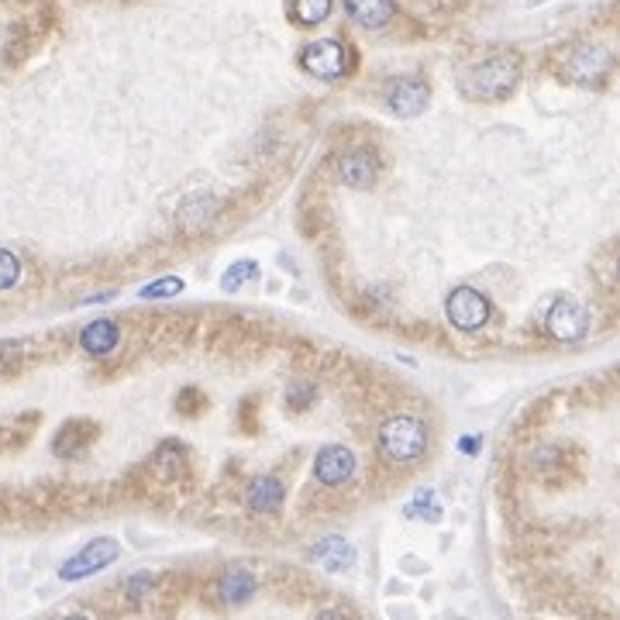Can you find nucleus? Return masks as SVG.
I'll return each instance as SVG.
<instances>
[{
  "instance_id": "f257e3e1",
  "label": "nucleus",
  "mask_w": 620,
  "mask_h": 620,
  "mask_svg": "<svg viewBox=\"0 0 620 620\" xmlns=\"http://www.w3.org/2000/svg\"><path fill=\"white\" fill-rule=\"evenodd\" d=\"M521 83V56L517 52H490L469 62L459 76V87L469 100H507Z\"/></svg>"
},
{
  "instance_id": "f03ea898",
  "label": "nucleus",
  "mask_w": 620,
  "mask_h": 620,
  "mask_svg": "<svg viewBox=\"0 0 620 620\" xmlns=\"http://www.w3.org/2000/svg\"><path fill=\"white\" fill-rule=\"evenodd\" d=\"M428 448V428L414 414H393L379 424V452L390 462H414Z\"/></svg>"
},
{
  "instance_id": "7ed1b4c3",
  "label": "nucleus",
  "mask_w": 620,
  "mask_h": 620,
  "mask_svg": "<svg viewBox=\"0 0 620 620\" xmlns=\"http://www.w3.org/2000/svg\"><path fill=\"white\" fill-rule=\"evenodd\" d=\"M614 69V52L603 42H576L562 56V80L576 87H603Z\"/></svg>"
},
{
  "instance_id": "20e7f679",
  "label": "nucleus",
  "mask_w": 620,
  "mask_h": 620,
  "mask_svg": "<svg viewBox=\"0 0 620 620\" xmlns=\"http://www.w3.org/2000/svg\"><path fill=\"white\" fill-rule=\"evenodd\" d=\"M300 69L310 76H317V80H341V76H348V69H352V49H348L345 42H338V38H317V42H307L304 49H300Z\"/></svg>"
},
{
  "instance_id": "39448f33",
  "label": "nucleus",
  "mask_w": 620,
  "mask_h": 620,
  "mask_svg": "<svg viewBox=\"0 0 620 620\" xmlns=\"http://www.w3.org/2000/svg\"><path fill=\"white\" fill-rule=\"evenodd\" d=\"M118 555H121L118 541H114V538H97V541L83 545L73 558H66V562L59 565V579H62V583H80V579L97 576L100 569H107V565H111Z\"/></svg>"
},
{
  "instance_id": "423d86ee",
  "label": "nucleus",
  "mask_w": 620,
  "mask_h": 620,
  "mask_svg": "<svg viewBox=\"0 0 620 620\" xmlns=\"http://www.w3.org/2000/svg\"><path fill=\"white\" fill-rule=\"evenodd\" d=\"M490 297L479 293L476 286H455L445 300V314L452 321V328L459 331H479L486 321H490Z\"/></svg>"
},
{
  "instance_id": "0eeeda50",
  "label": "nucleus",
  "mask_w": 620,
  "mask_h": 620,
  "mask_svg": "<svg viewBox=\"0 0 620 620\" xmlns=\"http://www.w3.org/2000/svg\"><path fill=\"white\" fill-rule=\"evenodd\" d=\"M545 331L555 341L576 345V341H583L589 331V310L572 297H558L545 314Z\"/></svg>"
},
{
  "instance_id": "6e6552de",
  "label": "nucleus",
  "mask_w": 620,
  "mask_h": 620,
  "mask_svg": "<svg viewBox=\"0 0 620 620\" xmlns=\"http://www.w3.org/2000/svg\"><path fill=\"white\" fill-rule=\"evenodd\" d=\"M431 87L424 76H397V80L386 87V111L397 114V118H417V114L428 111Z\"/></svg>"
},
{
  "instance_id": "1a4fd4ad",
  "label": "nucleus",
  "mask_w": 620,
  "mask_h": 620,
  "mask_svg": "<svg viewBox=\"0 0 620 620\" xmlns=\"http://www.w3.org/2000/svg\"><path fill=\"white\" fill-rule=\"evenodd\" d=\"M338 176L345 186H355V190H369L379 176V155L369 145H355V149L338 155Z\"/></svg>"
},
{
  "instance_id": "9d476101",
  "label": "nucleus",
  "mask_w": 620,
  "mask_h": 620,
  "mask_svg": "<svg viewBox=\"0 0 620 620\" xmlns=\"http://www.w3.org/2000/svg\"><path fill=\"white\" fill-rule=\"evenodd\" d=\"M97 438H100L97 421H90V417H73V421H66L56 431V438H52V452H56L59 459H80Z\"/></svg>"
},
{
  "instance_id": "9b49d317",
  "label": "nucleus",
  "mask_w": 620,
  "mask_h": 620,
  "mask_svg": "<svg viewBox=\"0 0 620 620\" xmlns=\"http://www.w3.org/2000/svg\"><path fill=\"white\" fill-rule=\"evenodd\" d=\"M355 472V452L345 445H324L314 459V479L321 486H341Z\"/></svg>"
},
{
  "instance_id": "f8f14e48",
  "label": "nucleus",
  "mask_w": 620,
  "mask_h": 620,
  "mask_svg": "<svg viewBox=\"0 0 620 620\" xmlns=\"http://www.w3.org/2000/svg\"><path fill=\"white\" fill-rule=\"evenodd\" d=\"M252 596H255V576L245 565H231V569L221 572V579H217V600L228 603V607H242Z\"/></svg>"
},
{
  "instance_id": "ddd939ff",
  "label": "nucleus",
  "mask_w": 620,
  "mask_h": 620,
  "mask_svg": "<svg viewBox=\"0 0 620 620\" xmlns=\"http://www.w3.org/2000/svg\"><path fill=\"white\" fill-rule=\"evenodd\" d=\"M283 500H286V490L276 476H255L252 483L245 486V503L255 514H276V510L283 507Z\"/></svg>"
},
{
  "instance_id": "4468645a",
  "label": "nucleus",
  "mask_w": 620,
  "mask_h": 620,
  "mask_svg": "<svg viewBox=\"0 0 620 620\" xmlns=\"http://www.w3.org/2000/svg\"><path fill=\"white\" fill-rule=\"evenodd\" d=\"M314 562L324 572H345L355 565V548L345 538H338V534H328V538H321L314 545Z\"/></svg>"
},
{
  "instance_id": "2eb2a0df",
  "label": "nucleus",
  "mask_w": 620,
  "mask_h": 620,
  "mask_svg": "<svg viewBox=\"0 0 620 620\" xmlns=\"http://www.w3.org/2000/svg\"><path fill=\"white\" fill-rule=\"evenodd\" d=\"M345 14L359 28H383L397 14V0H345Z\"/></svg>"
},
{
  "instance_id": "dca6fc26",
  "label": "nucleus",
  "mask_w": 620,
  "mask_h": 620,
  "mask_svg": "<svg viewBox=\"0 0 620 620\" xmlns=\"http://www.w3.org/2000/svg\"><path fill=\"white\" fill-rule=\"evenodd\" d=\"M118 341H121V328L114 321H107V317H97V321H90L87 328L80 331V345H83V352L87 355H107V352H114L118 348Z\"/></svg>"
},
{
  "instance_id": "f3484780",
  "label": "nucleus",
  "mask_w": 620,
  "mask_h": 620,
  "mask_svg": "<svg viewBox=\"0 0 620 620\" xmlns=\"http://www.w3.org/2000/svg\"><path fill=\"white\" fill-rule=\"evenodd\" d=\"M152 469L162 479H180L186 472V445L183 441H166L159 452L152 455Z\"/></svg>"
},
{
  "instance_id": "a211bd4d",
  "label": "nucleus",
  "mask_w": 620,
  "mask_h": 620,
  "mask_svg": "<svg viewBox=\"0 0 620 620\" xmlns=\"http://www.w3.org/2000/svg\"><path fill=\"white\" fill-rule=\"evenodd\" d=\"M331 7H335V0H290V18L300 28H314L321 21H328Z\"/></svg>"
},
{
  "instance_id": "6ab92c4d",
  "label": "nucleus",
  "mask_w": 620,
  "mask_h": 620,
  "mask_svg": "<svg viewBox=\"0 0 620 620\" xmlns=\"http://www.w3.org/2000/svg\"><path fill=\"white\" fill-rule=\"evenodd\" d=\"M38 414H25V417H14V421L0 424V448H21L35 431Z\"/></svg>"
},
{
  "instance_id": "aec40b11",
  "label": "nucleus",
  "mask_w": 620,
  "mask_h": 620,
  "mask_svg": "<svg viewBox=\"0 0 620 620\" xmlns=\"http://www.w3.org/2000/svg\"><path fill=\"white\" fill-rule=\"evenodd\" d=\"M211 211H214L211 197H186L180 207V221L186 224V231H197L211 221Z\"/></svg>"
},
{
  "instance_id": "412c9836",
  "label": "nucleus",
  "mask_w": 620,
  "mask_h": 620,
  "mask_svg": "<svg viewBox=\"0 0 620 620\" xmlns=\"http://www.w3.org/2000/svg\"><path fill=\"white\" fill-rule=\"evenodd\" d=\"M314 403H317V386L310 379H293L286 386V407H290V414H304Z\"/></svg>"
},
{
  "instance_id": "4be33fe9",
  "label": "nucleus",
  "mask_w": 620,
  "mask_h": 620,
  "mask_svg": "<svg viewBox=\"0 0 620 620\" xmlns=\"http://www.w3.org/2000/svg\"><path fill=\"white\" fill-rule=\"evenodd\" d=\"M21 283V255L11 248H0V293L14 290Z\"/></svg>"
},
{
  "instance_id": "5701e85b",
  "label": "nucleus",
  "mask_w": 620,
  "mask_h": 620,
  "mask_svg": "<svg viewBox=\"0 0 620 620\" xmlns=\"http://www.w3.org/2000/svg\"><path fill=\"white\" fill-rule=\"evenodd\" d=\"M255 276H259V266H255L252 259H245V262H235V266H228V269H224L221 286H224V290H238V286L252 283Z\"/></svg>"
},
{
  "instance_id": "b1692460",
  "label": "nucleus",
  "mask_w": 620,
  "mask_h": 620,
  "mask_svg": "<svg viewBox=\"0 0 620 620\" xmlns=\"http://www.w3.org/2000/svg\"><path fill=\"white\" fill-rule=\"evenodd\" d=\"M207 407H211V400H207V393H200L197 386H186V390H180V397H176V410H180L183 417H200Z\"/></svg>"
},
{
  "instance_id": "393cba45",
  "label": "nucleus",
  "mask_w": 620,
  "mask_h": 620,
  "mask_svg": "<svg viewBox=\"0 0 620 620\" xmlns=\"http://www.w3.org/2000/svg\"><path fill=\"white\" fill-rule=\"evenodd\" d=\"M183 293V279L180 276H162L155 283L142 286V300H162V297H176Z\"/></svg>"
},
{
  "instance_id": "a878e982",
  "label": "nucleus",
  "mask_w": 620,
  "mask_h": 620,
  "mask_svg": "<svg viewBox=\"0 0 620 620\" xmlns=\"http://www.w3.org/2000/svg\"><path fill=\"white\" fill-rule=\"evenodd\" d=\"M431 503H434V493H431V490H417L414 503H410V507H407V517L424 514V517H431V521H438L441 510H438V507H431Z\"/></svg>"
},
{
  "instance_id": "bb28decb",
  "label": "nucleus",
  "mask_w": 620,
  "mask_h": 620,
  "mask_svg": "<svg viewBox=\"0 0 620 620\" xmlns=\"http://www.w3.org/2000/svg\"><path fill=\"white\" fill-rule=\"evenodd\" d=\"M124 593H128L131 603H142V596L152 593V576L149 572H135V576L128 579V586H124Z\"/></svg>"
},
{
  "instance_id": "cd10ccee",
  "label": "nucleus",
  "mask_w": 620,
  "mask_h": 620,
  "mask_svg": "<svg viewBox=\"0 0 620 620\" xmlns=\"http://www.w3.org/2000/svg\"><path fill=\"white\" fill-rule=\"evenodd\" d=\"M21 352H25V345H21V341H14V338L0 341V369H11V366H18Z\"/></svg>"
},
{
  "instance_id": "c85d7f7f",
  "label": "nucleus",
  "mask_w": 620,
  "mask_h": 620,
  "mask_svg": "<svg viewBox=\"0 0 620 620\" xmlns=\"http://www.w3.org/2000/svg\"><path fill=\"white\" fill-rule=\"evenodd\" d=\"M317 620H345V614H341V610H321Z\"/></svg>"
},
{
  "instance_id": "c756f323",
  "label": "nucleus",
  "mask_w": 620,
  "mask_h": 620,
  "mask_svg": "<svg viewBox=\"0 0 620 620\" xmlns=\"http://www.w3.org/2000/svg\"><path fill=\"white\" fill-rule=\"evenodd\" d=\"M476 445H479V438H462V452H465V455L476 452Z\"/></svg>"
},
{
  "instance_id": "7c9ffc66",
  "label": "nucleus",
  "mask_w": 620,
  "mask_h": 620,
  "mask_svg": "<svg viewBox=\"0 0 620 620\" xmlns=\"http://www.w3.org/2000/svg\"><path fill=\"white\" fill-rule=\"evenodd\" d=\"M62 620H90V617H83V614H69V617H62Z\"/></svg>"
}]
</instances>
